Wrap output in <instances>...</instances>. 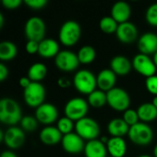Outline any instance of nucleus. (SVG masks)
<instances>
[{"label":"nucleus","instance_id":"nucleus-1","mask_svg":"<svg viewBox=\"0 0 157 157\" xmlns=\"http://www.w3.org/2000/svg\"><path fill=\"white\" fill-rule=\"evenodd\" d=\"M22 112L18 103L9 98H4L0 100V121L9 127L15 126L20 122Z\"/></svg>","mask_w":157,"mask_h":157},{"label":"nucleus","instance_id":"nucleus-2","mask_svg":"<svg viewBox=\"0 0 157 157\" xmlns=\"http://www.w3.org/2000/svg\"><path fill=\"white\" fill-rule=\"evenodd\" d=\"M81 37V27L75 20L65 21L59 30L60 42L66 47L74 46L77 43Z\"/></svg>","mask_w":157,"mask_h":157},{"label":"nucleus","instance_id":"nucleus-3","mask_svg":"<svg viewBox=\"0 0 157 157\" xmlns=\"http://www.w3.org/2000/svg\"><path fill=\"white\" fill-rule=\"evenodd\" d=\"M73 83L79 93L86 95L92 93L98 86L97 77L91 71L86 69H82L76 72L74 76Z\"/></svg>","mask_w":157,"mask_h":157},{"label":"nucleus","instance_id":"nucleus-4","mask_svg":"<svg viewBox=\"0 0 157 157\" xmlns=\"http://www.w3.org/2000/svg\"><path fill=\"white\" fill-rule=\"evenodd\" d=\"M129 139L137 145H148L154 139V132L152 128L145 122H138L130 127Z\"/></svg>","mask_w":157,"mask_h":157},{"label":"nucleus","instance_id":"nucleus-5","mask_svg":"<svg viewBox=\"0 0 157 157\" xmlns=\"http://www.w3.org/2000/svg\"><path fill=\"white\" fill-rule=\"evenodd\" d=\"M75 130L83 140H87V142L96 140L100 132L98 123L89 117H85L77 121L75 124Z\"/></svg>","mask_w":157,"mask_h":157},{"label":"nucleus","instance_id":"nucleus-6","mask_svg":"<svg viewBox=\"0 0 157 157\" xmlns=\"http://www.w3.org/2000/svg\"><path fill=\"white\" fill-rule=\"evenodd\" d=\"M88 102L82 98H74L68 100L64 106L63 111L67 118L77 121L85 117L88 112Z\"/></svg>","mask_w":157,"mask_h":157},{"label":"nucleus","instance_id":"nucleus-7","mask_svg":"<svg viewBox=\"0 0 157 157\" xmlns=\"http://www.w3.org/2000/svg\"><path fill=\"white\" fill-rule=\"evenodd\" d=\"M46 96L45 87L40 82H31L30 85L24 89L23 97L26 104L31 108H38L44 103Z\"/></svg>","mask_w":157,"mask_h":157},{"label":"nucleus","instance_id":"nucleus-8","mask_svg":"<svg viewBox=\"0 0 157 157\" xmlns=\"http://www.w3.org/2000/svg\"><path fill=\"white\" fill-rule=\"evenodd\" d=\"M108 105L116 111H125L129 109L131 98L129 94L121 87H114L107 92Z\"/></svg>","mask_w":157,"mask_h":157},{"label":"nucleus","instance_id":"nucleus-9","mask_svg":"<svg viewBox=\"0 0 157 157\" xmlns=\"http://www.w3.org/2000/svg\"><path fill=\"white\" fill-rule=\"evenodd\" d=\"M46 33L45 22L39 17H29L25 24V35L28 40H34L37 42L44 40Z\"/></svg>","mask_w":157,"mask_h":157},{"label":"nucleus","instance_id":"nucleus-10","mask_svg":"<svg viewBox=\"0 0 157 157\" xmlns=\"http://www.w3.org/2000/svg\"><path fill=\"white\" fill-rule=\"evenodd\" d=\"M55 66L63 72H72L75 70L80 62L78 60L77 54L69 50L60 51L54 59Z\"/></svg>","mask_w":157,"mask_h":157},{"label":"nucleus","instance_id":"nucleus-11","mask_svg":"<svg viewBox=\"0 0 157 157\" xmlns=\"http://www.w3.org/2000/svg\"><path fill=\"white\" fill-rule=\"evenodd\" d=\"M132 67L140 75L145 76L146 78L155 75L156 66L148 55L144 53H138L132 59Z\"/></svg>","mask_w":157,"mask_h":157},{"label":"nucleus","instance_id":"nucleus-12","mask_svg":"<svg viewBox=\"0 0 157 157\" xmlns=\"http://www.w3.org/2000/svg\"><path fill=\"white\" fill-rule=\"evenodd\" d=\"M2 142L12 150L18 149L25 143L24 131L21 128L11 126L4 132V139Z\"/></svg>","mask_w":157,"mask_h":157},{"label":"nucleus","instance_id":"nucleus-13","mask_svg":"<svg viewBox=\"0 0 157 157\" xmlns=\"http://www.w3.org/2000/svg\"><path fill=\"white\" fill-rule=\"evenodd\" d=\"M61 144L63 149L66 153L72 155L81 153L82 151H84L86 146L84 140L76 132H71L69 134L63 135Z\"/></svg>","mask_w":157,"mask_h":157},{"label":"nucleus","instance_id":"nucleus-14","mask_svg":"<svg viewBox=\"0 0 157 157\" xmlns=\"http://www.w3.org/2000/svg\"><path fill=\"white\" fill-rule=\"evenodd\" d=\"M35 118L40 123L50 125L58 119V110L51 103H43L36 109Z\"/></svg>","mask_w":157,"mask_h":157},{"label":"nucleus","instance_id":"nucleus-15","mask_svg":"<svg viewBox=\"0 0 157 157\" xmlns=\"http://www.w3.org/2000/svg\"><path fill=\"white\" fill-rule=\"evenodd\" d=\"M116 36L120 41L123 43H132L138 37V29L132 22H124L119 24L116 31Z\"/></svg>","mask_w":157,"mask_h":157},{"label":"nucleus","instance_id":"nucleus-16","mask_svg":"<svg viewBox=\"0 0 157 157\" xmlns=\"http://www.w3.org/2000/svg\"><path fill=\"white\" fill-rule=\"evenodd\" d=\"M138 49L141 53L149 55L157 52V35L153 32L143 34L138 40Z\"/></svg>","mask_w":157,"mask_h":157},{"label":"nucleus","instance_id":"nucleus-17","mask_svg":"<svg viewBox=\"0 0 157 157\" xmlns=\"http://www.w3.org/2000/svg\"><path fill=\"white\" fill-rule=\"evenodd\" d=\"M117 75L111 69H103L97 75V84L98 89L109 92L115 87Z\"/></svg>","mask_w":157,"mask_h":157},{"label":"nucleus","instance_id":"nucleus-18","mask_svg":"<svg viewBox=\"0 0 157 157\" xmlns=\"http://www.w3.org/2000/svg\"><path fill=\"white\" fill-rule=\"evenodd\" d=\"M132 64L131 61L123 55H117L110 61V69L116 75L123 76L127 75L132 70Z\"/></svg>","mask_w":157,"mask_h":157},{"label":"nucleus","instance_id":"nucleus-19","mask_svg":"<svg viewBox=\"0 0 157 157\" xmlns=\"http://www.w3.org/2000/svg\"><path fill=\"white\" fill-rule=\"evenodd\" d=\"M63 134L54 126H46L40 132V140L46 145H54L62 142Z\"/></svg>","mask_w":157,"mask_h":157},{"label":"nucleus","instance_id":"nucleus-20","mask_svg":"<svg viewBox=\"0 0 157 157\" xmlns=\"http://www.w3.org/2000/svg\"><path fill=\"white\" fill-rule=\"evenodd\" d=\"M132 13L130 5L124 1L116 2L111 8V17L119 23L127 22Z\"/></svg>","mask_w":157,"mask_h":157},{"label":"nucleus","instance_id":"nucleus-21","mask_svg":"<svg viewBox=\"0 0 157 157\" xmlns=\"http://www.w3.org/2000/svg\"><path fill=\"white\" fill-rule=\"evenodd\" d=\"M84 153L86 157H107V145L100 140L88 141L86 144Z\"/></svg>","mask_w":157,"mask_h":157},{"label":"nucleus","instance_id":"nucleus-22","mask_svg":"<svg viewBox=\"0 0 157 157\" xmlns=\"http://www.w3.org/2000/svg\"><path fill=\"white\" fill-rule=\"evenodd\" d=\"M108 153L112 157H123L127 152V144L121 137H111L107 143Z\"/></svg>","mask_w":157,"mask_h":157},{"label":"nucleus","instance_id":"nucleus-23","mask_svg":"<svg viewBox=\"0 0 157 157\" xmlns=\"http://www.w3.org/2000/svg\"><path fill=\"white\" fill-rule=\"evenodd\" d=\"M59 52V43L53 39L48 38L39 42L38 53L43 58H55Z\"/></svg>","mask_w":157,"mask_h":157},{"label":"nucleus","instance_id":"nucleus-24","mask_svg":"<svg viewBox=\"0 0 157 157\" xmlns=\"http://www.w3.org/2000/svg\"><path fill=\"white\" fill-rule=\"evenodd\" d=\"M108 132L112 137H123L129 133L130 126L124 121L123 119L115 118L108 124Z\"/></svg>","mask_w":157,"mask_h":157},{"label":"nucleus","instance_id":"nucleus-25","mask_svg":"<svg viewBox=\"0 0 157 157\" xmlns=\"http://www.w3.org/2000/svg\"><path fill=\"white\" fill-rule=\"evenodd\" d=\"M139 119L143 122H150L157 119V109L152 102L143 103L136 109Z\"/></svg>","mask_w":157,"mask_h":157},{"label":"nucleus","instance_id":"nucleus-26","mask_svg":"<svg viewBox=\"0 0 157 157\" xmlns=\"http://www.w3.org/2000/svg\"><path fill=\"white\" fill-rule=\"evenodd\" d=\"M17 54V48L14 42L9 40H4L0 42V60L2 63L13 60Z\"/></svg>","mask_w":157,"mask_h":157},{"label":"nucleus","instance_id":"nucleus-27","mask_svg":"<svg viewBox=\"0 0 157 157\" xmlns=\"http://www.w3.org/2000/svg\"><path fill=\"white\" fill-rule=\"evenodd\" d=\"M46 75L47 67L42 63H35L28 70V77L31 82H40L45 78Z\"/></svg>","mask_w":157,"mask_h":157},{"label":"nucleus","instance_id":"nucleus-28","mask_svg":"<svg viewBox=\"0 0 157 157\" xmlns=\"http://www.w3.org/2000/svg\"><path fill=\"white\" fill-rule=\"evenodd\" d=\"M87 102L90 106L94 108H101L108 104L107 93L100 89H96L88 95Z\"/></svg>","mask_w":157,"mask_h":157},{"label":"nucleus","instance_id":"nucleus-29","mask_svg":"<svg viewBox=\"0 0 157 157\" xmlns=\"http://www.w3.org/2000/svg\"><path fill=\"white\" fill-rule=\"evenodd\" d=\"M97 56L96 50L90 46V45H85L81 47L77 52V57L80 62V63L83 64H88L91 63Z\"/></svg>","mask_w":157,"mask_h":157},{"label":"nucleus","instance_id":"nucleus-30","mask_svg":"<svg viewBox=\"0 0 157 157\" xmlns=\"http://www.w3.org/2000/svg\"><path fill=\"white\" fill-rule=\"evenodd\" d=\"M118 27H119V23L111 16L104 17L99 21V29L103 32L108 34L114 33V32L116 33Z\"/></svg>","mask_w":157,"mask_h":157},{"label":"nucleus","instance_id":"nucleus-31","mask_svg":"<svg viewBox=\"0 0 157 157\" xmlns=\"http://www.w3.org/2000/svg\"><path fill=\"white\" fill-rule=\"evenodd\" d=\"M56 127L58 128V130L61 132V133L63 135L69 134V133L73 132V130L75 128L74 121H72L71 119L67 118L66 116L62 117V118H60L58 120Z\"/></svg>","mask_w":157,"mask_h":157},{"label":"nucleus","instance_id":"nucleus-32","mask_svg":"<svg viewBox=\"0 0 157 157\" xmlns=\"http://www.w3.org/2000/svg\"><path fill=\"white\" fill-rule=\"evenodd\" d=\"M38 121L33 116H25L20 121V126L23 131L26 132H34L38 127Z\"/></svg>","mask_w":157,"mask_h":157},{"label":"nucleus","instance_id":"nucleus-33","mask_svg":"<svg viewBox=\"0 0 157 157\" xmlns=\"http://www.w3.org/2000/svg\"><path fill=\"white\" fill-rule=\"evenodd\" d=\"M122 119L124 120V121L131 127L135 125L136 123L139 122V116L137 113V110L132 109H128L127 110H125L123 112V117Z\"/></svg>","mask_w":157,"mask_h":157},{"label":"nucleus","instance_id":"nucleus-34","mask_svg":"<svg viewBox=\"0 0 157 157\" xmlns=\"http://www.w3.org/2000/svg\"><path fill=\"white\" fill-rule=\"evenodd\" d=\"M145 18L150 25L157 27V3L152 4L147 8L145 13Z\"/></svg>","mask_w":157,"mask_h":157},{"label":"nucleus","instance_id":"nucleus-35","mask_svg":"<svg viewBox=\"0 0 157 157\" xmlns=\"http://www.w3.org/2000/svg\"><path fill=\"white\" fill-rule=\"evenodd\" d=\"M145 87L148 90L149 93L152 95L157 96V75H155L153 76H150L146 78L145 81Z\"/></svg>","mask_w":157,"mask_h":157},{"label":"nucleus","instance_id":"nucleus-36","mask_svg":"<svg viewBox=\"0 0 157 157\" xmlns=\"http://www.w3.org/2000/svg\"><path fill=\"white\" fill-rule=\"evenodd\" d=\"M24 3L32 9H41L47 5V0H25Z\"/></svg>","mask_w":157,"mask_h":157},{"label":"nucleus","instance_id":"nucleus-37","mask_svg":"<svg viewBox=\"0 0 157 157\" xmlns=\"http://www.w3.org/2000/svg\"><path fill=\"white\" fill-rule=\"evenodd\" d=\"M25 49L29 54H35L39 52V42L34 40H28Z\"/></svg>","mask_w":157,"mask_h":157},{"label":"nucleus","instance_id":"nucleus-38","mask_svg":"<svg viewBox=\"0 0 157 157\" xmlns=\"http://www.w3.org/2000/svg\"><path fill=\"white\" fill-rule=\"evenodd\" d=\"M21 0H2V5L6 9H16L21 5Z\"/></svg>","mask_w":157,"mask_h":157},{"label":"nucleus","instance_id":"nucleus-39","mask_svg":"<svg viewBox=\"0 0 157 157\" xmlns=\"http://www.w3.org/2000/svg\"><path fill=\"white\" fill-rule=\"evenodd\" d=\"M8 76V68L4 63H0V81L4 82Z\"/></svg>","mask_w":157,"mask_h":157},{"label":"nucleus","instance_id":"nucleus-40","mask_svg":"<svg viewBox=\"0 0 157 157\" xmlns=\"http://www.w3.org/2000/svg\"><path fill=\"white\" fill-rule=\"evenodd\" d=\"M58 85L62 88H67L71 86V82L66 77H61L58 79Z\"/></svg>","mask_w":157,"mask_h":157},{"label":"nucleus","instance_id":"nucleus-41","mask_svg":"<svg viewBox=\"0 0 157 157\" xmlns=\"http://www.w3.org/2000/svg\"><path fill=\"white\" fill-rule=\"evenodd\" d=\"M19 86L23 88V89H25V88H27L29 85H30V83H31V80L27 76V77H21L20 79H19Z\"/></svg>","mask_w":157,"mask_h":157},{"label":"nucleus","instance_id":"nucleus-42","mask_svg":"<svg viewBox=\"0 0 157 157\" xmlns=\"http://www.w3.org/2000/svg\"><path fill=\"white\" fill-rule=\"evenodd\" d=\"M0 157H17L12 151H9V150H6V151H4L2 154H1V156Z\"/></svg>","mask_w":157,"mask_h":157},{"label":"nucleus","instance_id":"nucleus-43","mask_svg":"<svg viewBox=\"0 0 157 157\" xmlns=\"http://www.w3.org/2000/svg\"><path fill=\"white\" fill-rule=\"evenodd\" d=\"M4 16H3V14H1L0 13V29H2L3 28V25H4Z\"/></svg>","mask_w":157,"mask_h":157},{"label":"nucleus","instance_id":"nucleus-44","mask_svg":"<svg viewBox=\"0 0 157 157\" xmlns=\"http://www.w3.org/2000/svg\"><path fill=\"white\" fill-rule=\"evenodd\" d=\"M152 103L154 104V106L157 109V96H155L154 98H153V100H152Z\"/></svg>","mask_w":157,"mask_h":157},{"label":"nucleus","instance_id":"nucleus-45","mask_svg":"<svg viewBox=\"0 0 157 157\" xmlns=\"http://www.w3.org/2000/svg\"><path fill=\"white\" fill-rule=\"evenodd\" d=\"M153 61H154V63H155V66L157 67V52L154 54V57H153Z\"/></svg>","mask_w":157,"mask_h":157},{"label":"nucleus","instance_id":"nucleus-46","mask_svg":"<svg viewBox=\"0 0 157 157\" xmlns=\"http://www.w3.org/2000/svg\"><path fill=\"white\" fill-rule=\"evenodd\" d=\"M154 155L155 157H157V144L155 146V149H154Z\"/></svg>","mask_w":157,"mask_h":157},{"label":"nucleus","instance_id":"nucleus-47","mask_svg":"<svg viewBox=\"0 0 157 157\" xmlns=\"http://www.w3.org/2000/svg\"><path fill=\"white\" fill-rule=\"evenodd\" d=\"M138 157H152L150 156V155H140V156Z\"/></svg>","mask_w":157,"mask_h":157},{"label":"nucleus","instance_id":"nucleus-48","mask_svg":"<svg viewBox=\"0 0 157 157\" xmlns=\"http://www.w3.org/2000/svg\"><path fill=\"white\" fill-rule=\"evenodd\" d=\"M109 157H112V156H109Z\"/></svg>","mask_w":157,"mask_h":157}]
</instances>
